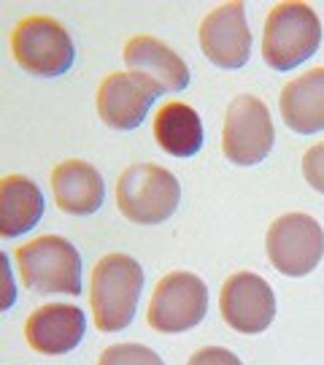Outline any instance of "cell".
Here are the masks:
<instances>
[{
  "label": "cell",
  "instance_id": "cell-1",
  "mask_svg": "<svg viewBox=\"0 0 324 365\" xmlns=\"http://www.w3.org/2000/svg\"><path fill=\"white\" fill-rule=\"evenodd\" d=\"M143 289L141 262L130 255H105L92 271L90 303L95 325L103 333H117L132 322Z\"/></svg>",
  "mask_w": 324,
  "mask_h": 365
},
{
  "label": "cell",
  "instance_id": "cell-2",
  "mask_svg": "<svg viewBox=\"0 0 324 365\" xmlns=\"http://www.w3.org/2000/svg\"><path fill=\"white\" fill-rule=\"evenodd\" d=\"M322 43V22L308 3L286 0L273 6L262 27V60L273 71L308 63Z\"/></svg>",
  "mask_w": 324,
  "mask_h": 365
},
{
  "label": "cell",
  "instance_id": "cell-3",
  "mask_svg": "<svg viewBox=\"0 0 324 365\" xmlns=\"http://www.w3.org/2000/svg\"><path fill=\"white\" fill-rule=\"evenodd\" d=\"M16 265L27 289L41 295L81 292V255L63 235H41L16 249Z\"/></svg>",
  "mask_w": 324,
  "mask_h": 365
},
{
  "label": "cell",
  "instance_id": "cell-4",
  "mask_svg": "<svg viewBox=\"0 0 324 365\" xmlns=\"http://www.w3.org/2000/svg\"><path fill=\"white\" fill-rule=\"evenodd\" d=\"M182 203V184L162 165L138 163L122 170L117 182L119 211L135 225H160Z\"/></svg>",
  "mask_w": 324,
  "mask_h": 365
},
{
  "label": "cell",
  "instance_id": "cell-5",
  "mask_svg": "<svg viewBox=\"0 0 324 365\" xmlns=\"http://www.w3.org/2000/svg\"><path fill=\"white\" fill-rule=\"evenodd\" d=\"M11 54L22 71L41 78L63 76L76 60L70 33L52 16H25L11 30Z\"/></svg>",
  "mask_w": 324,
  "mask_h": 365
},
{
  "label": "cell",
  "instance_id": "cell-6",
  "mask_svg": "<svg viewBox=\"0 0 324 365\" xmlns=\"http://www.w3.org/2000/svg\"><path fill=\"white\" fill-rule=\"evenodd\" d=\"M276 144L268 106L257 95H238L227 106L221 128V152L235 165H259Z\"/></svg>",
  "mask_w": 324,
  "mask_h": 365
},
{
  "label": "cell",
  "instance_id": "cell-7",
  "mask_svg": "<svg viewBox=\"0 0 324 365\" xmlns=\"http://www.w3.org/2000/svg\"><path fill=\"white\" fill-rule=\"evenodd\" d=\"M208 289L206 282L192 271H173L157 282L149 300L146 322L157 333H184L206 319Z\"/></svg>",
  "mask_w": 324,
  "mask_h": 365
},
{
  "label": "cell",
  "instance_id": "cell-8",
  "mask_svg": "<svg viewBox=\"0 0 324 365\" xmlns=\"http://www.w3.org/2000/svg\"><path fill=\"white\" fill-rule=\"evenodd\" d=\"M273 268L284 276H308L324 257V230L308 214H281L265 235Z\"/></svg>",
  "mask_w": 324,
  "mask_h": 365
},
{
  "label": "cell",
  "instance_id": "cell-9",
  "mask_svg": "<svg viewBox=\"0 0 324 365\" xmlns=\"http://www.w3.org/2000/svg\"><path fill=\"white\" fill-rule=\"evenodd\" d=\"M200 49L208 63L224 71H238L251 57V30L246 6L241 0L221 3L200 22Z\"/></svg>",
  "mask_w": 324,
  "mask_h": 365
},
{
  "label": "cell",
  "instance_id": "cell-10",
  "mask_svg": "<svg viewBox=\"0 0 324 365\" xmlns=\"http://www.w3.org/2000/svg\"><path fill=\"white\" fill-rule=\"evenodd\" d=\"M219 312L233 330L257 336L271 327L276 317V295L259 274L238 271L221 284Z\"/></svg>",
  "mask_w": 324,
  "mask_h": 365
},
{
  "label": "cell",
  "instance_id": "cell-11",
  "mask_svg": "<svg viewBox=\"0 0 324 365\" xmlns=\"http://www.w3.org/2000/svg\"><path fill=\"white\" fill-rule=\"evenodd\" d=\"M160 95L162 92L138 73L117 71L108 73L98 90V114L114 130H135Z\"/></svg>",
  "mask_w": 324,
  "mask_h": 365
},
{
  "label": "cell",
  "instance_id": "cell-12",
  "mask_svg": "<svg viewBox=\"0 0 324 365\" xmlns=\"http://www.w3.org/2000/svg\"><path fill=\"white\" fill-rule=\"evenodd\" d=\"M87 333V317L73 303H46L27 317L25 339L38 354L73 352Z\"/></svg>",
  "mask_w": 324,
  "mask_h": 365
},
{
  "label": "cell",
  "instance_id": "cell-13",
  "mask_svg": "<svg viewBox=\"0 0 324 365\" xmlns=\"http://www.w3.org/2000/svg\"><path fill=\"white\" fill-rule=\"evenodd\" d=\"M130 73H138L160 92H182L189 87V68L179 54L152 36H135L125 46Z\"/></svg>",
  "mask_w": 324,
  "mask_h": 365
},
{
  "label": "cell",
  "instance_id": "cell-14",
  "mask_svg": "<svg viewBox=\"0 0 324 365\" xmlns=\"http://www.w3.org/2000/svg\"><path fill=\"white\" fill-rule=\"evenodd\" d=\"M54 203L73 217H87L103 206L105 182L100 170L84 160H65L52 170Z\"/></svg>",
  "mask_w": 324,
  "mask_h": 365
},
{
  "label": "cell",
  "instance_id": "cell-15",
  "mask_svg": "<svg viewBox=\"0 0 324 365\" xmlns=\"http://www.w3.org/2000/svg\"><path fill=\"white\" fill-rule=\"evenodd\" d=\"M281 119L292 133L313 135L324 130V68L289 81L281 90Z\"/></svg>",
  "mask_w": 324,
  "mask_h": 365
},
{
  "label": "cell",
  "instance_id": "cell-16",
  "mask_svg": "<svg viewBox=\"0 0 324 365\" xmlns=\"http://www.w3.org/2000/svg\"><path fill=\"white\" fill-rule=\"evenodd\" d=\"M155 141L170 157H194L203 149L206 128L187 103H165L155 114Z\"/></svg>",
  "mask_w": 324,
  "mask_h": 365
},
{
  "label": "cell",
  "instance_id": "cell-17",
  "mask_svg": "<svg viewBox=\"0 0 324 365\" xmlns=\"http://www.w3.org/2000/svg\"><path fill=\"white\" fill-rule=\"evenodd\" d=\"M43 214V192L27 176H6L0 182V235L30 233Z\"/></svg>",
  "mask_w": 324,
  "mask_h": 365
},
{
  "label": "cell",
  "instance_id": "cell-18",
  "mask_svg": "<svg viewBox=\"0 0 324 365\" xmlns=\"http://www.w3.org/2000/svg\"><path fill=\"white\" fill-rule=\"evenodd\" d=\"M98 365H165L162 357L143 344H114L103 349Z\"/></svg>",
  "mask_w": 324,
  "mask_h": 365
},
{
  "label": "cell",
  "instance_id": "cell-19",
  "mask_svg": "<svg viewBox=\"0 0 324 365\" xmlns=\"http://www.w3.org/2000/svg\"><path fill=\"white\" fill-rule=\"evenodd\" d=\"M303 176L311 184L316 192L324 195V141L313 144L305 155H303Z\"/></svg>",
  "mask_w": 324,
  "mask_h": 365
},
{
  "label": "cell",
  "instance_id": "cell-20",
  "mask_svg": "<svg viewBox=\"0 0 324 365\" xmlns=\"http://www.w3.org/2000/svg\"><path fill=\"white\" fill-rule=\"evenodd\" d=\"M187 365H244L235 357L230 349H221V346H203L189 357Z\"/></svg>",
  "mask_w": 324,
  "mask_h": 365
}]
</instances>
